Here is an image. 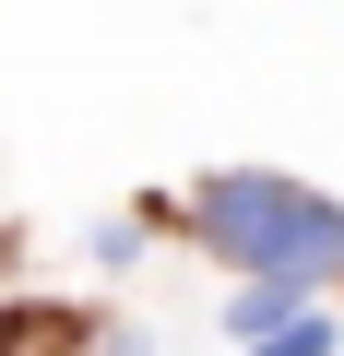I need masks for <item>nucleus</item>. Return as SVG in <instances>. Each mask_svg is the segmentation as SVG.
<instances>
[{
	"label": "nucleus",
	"mask_w": 344,
	"mask_h": 356,
	"mask_svg": "<svg viewBox=\"0 0 344 356\" xmlns=\"http://www.w3.org/2000/svg\"><path fill=\"white\" fill-rule=\"evenodd\" d=\"M190 226H202L238 273H285V285L344 273V202L297 191V178H273V166H226V178H202V191H190Z\"/></svg>",
	"instance_id": "nucleus-1"
},
{
	"label": "nucleus",
	"mask_w": 344,
	"mask_h": 356,
	"mask_svg": "<svg viewBox=\"0 0 344 356\" xmlns=\"http://www.w3.org/2000/svg\"><path fill=\"white\" fill-rule=\"evenodd\" d=\"M285 321H297V285H285V273H249V285L226 297V332H238V344H249V332H285Z\"/></svg>",
	"instance_id": "nucleus-2"
},
{
	"label": "nucleus",
	"mask_w": 344,
	"mask_h": 356,
	"mask_svg": "<svg viewBox=\"0 0 344 356\" xmlns=\"http://www.w3.org/2000/svg\"><path fill=\"white\" fill-rule=\"evenodd\" d=\"M238 356H320V321H285V332H249Z\"/></svg>",
	"instance_id": "nucleus-3"
},
{
	"label": "nucleus",
	"mask_w": 344,
	"mask_h": 356,
	"mask_svg": "<svg viewBox=\"0 0 344 356\" xmlns=\"http://www.w3.org/2000/svg\"><path fill=\"white\" fill-rule=\"evenodd\" d=\"M0 344H13V321H0Z\"/></svg>",
	"instance_id": "nucleus-4"
},
{
	"label": "nucleus",
	"mask_w": 344,
	"mask_h": 356,
	"mask_svg": "<svg viewBox=\"0 0 344 356\" xmlns=\"http://www.w3.org/2000/svg\"><path fill=\"white\" fill-rule=\"evenodd\" d=\"M107 356H131V344H107Z\"/></svg>",
	"instance_id": "nucleus-5"
}]
</instances>
